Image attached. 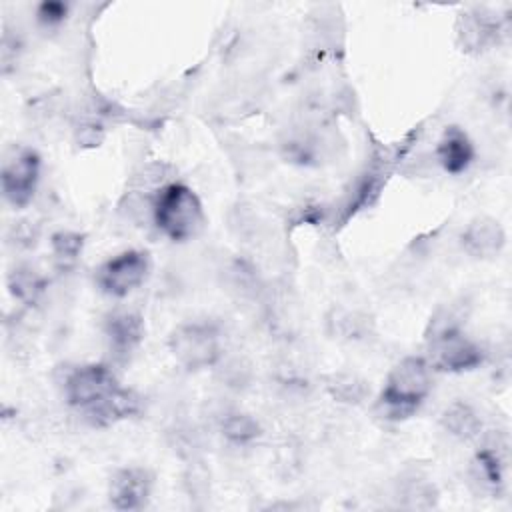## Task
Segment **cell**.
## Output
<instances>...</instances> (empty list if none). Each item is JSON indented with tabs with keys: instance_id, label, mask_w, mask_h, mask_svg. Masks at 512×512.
I'll return each instance as SVG.
<instances>
[{
	"instance_id": "obj_2",
	"label": "cell",
	"mask_w": 512,
	"mask_h": 512,
	"mask_svg": "<svg viewBox=\"0 0 512 512\" xmlns=\"http://www.w3.org/2000/svg\"><path fill=\"white\" fill-rule=\"evenodd\" d=\"M156 228L174 242L194 238L204 226V210L192 188L180 182L162 186L152 202Z\"/></svg>"
},
{
	"instance_id": "obj_16",
	"label": "cell",
	"mask_w": 512,
	"mask_h": 512,
	"mask_svg": "<svg viewBox=\"0 0 512 512\" xmlns=\"http://www.w3.org/2000/svg\"><path fill=\"white\" fill-rule=\"evenodd\" d=\"M398 498L410 508H430L436 500V490L426 478L410 476L400 482Z\"/></svg>"
},
{
	"instance_id": "obj_19",
	"label": "cell",
	"mask_w": 512,
	"mask_h": 512,
	"mask_svg": "<svg viewBox=\"0 0 512 512\" xmlns=\"http://www.w3.org/2000/svg\"><path fill=\"white\" fill-rule=\"evenodd\" d=\"M52 248L58 262L64 266L74 264L82 252V236L74 232H58L52 236Z\"/></svg>"
},
{
	"instance_id": "obj_13",
	"label": "cell",
	"mask_w": 512,
	"mask_h": 512,
	"mask_svg": "<svg viewBox=\"0 0 512 512\" xmlns=\"http://www.w3.org/2000/svg\"><path fill=\"white\" fill-rule=\"evenodd\" d=\"M440 420H442V426L452 436L462 438V440L476 438L480 434V428H482L480 416L466 402H452L450 406H446V410L442 412Z\"/></svg>"
},
{
	"instance_id": "obj_8",
	"label": "cell",
	"mask_w": 512,
	"mask_h": 512,
	"mask_svg": "<svg viewBox=\"0 0 512 512\" xmlns=\"http://www.w3.org/2000/svg\"><path fill=\"white\" fill-rule=\"evenodd\" d=\"M152 492V474L146 468L128 466L114 472L108 486V498L116 510H140Z\"/></svg>"
},
{
	"instance_id": "obj_11",
	"label": "cell",
	"mask_w": 512,
	"mask_h": 512,
	"mask_svg": "<svg viewBox=\"0 0 512 512\" xmlns=\"http://www.w3.org/2000/svg\"><path fill=\"white\" fill-rule=\"evenodd\" d=\"M138 408H140L138 394L134 390L118 386L106 400H102L98 406L84 412V416L94 426H110L118 420H124L136 414Z\"/></svg>"
},
{
	"instance_id": "obj_7",
	"label": "cell",
	"mask_w": 512,
	"mask_h": 512,
	"mask_svg": "<svg viewBox=\"0 0 512 512\" xmlns=\"http://www.w3.org/2000/svg\"><path fill=\"white\" fill-rule=\"evenodd\" d=\"M40 178V156L30 150L22 148L12 158H8L2 166V194L6 202L14 208H24L34 198L36 186Z\"/></svg>"
},
{
	"instance_id": "obj_12",
	"label": "cell",
	"mask_w": 512,
	"mask_h": 512,
	"mask_svg": "<svg viewBox=\"0 0 512 512\" xmlns=\"http://www.w3.org/2000/svg\"><path fill=\"white\" fill-rule=\"evenodd\" d=\"M436 156L448 174H462L474 160V146L460 128L452 126L442 134Z\"/></svg>"
},
{
	"instance_id": "obj_5",
	"label": "cell",
	"mask_w": 512,
	"mask_h": 512,
	"mask_svg": "<svg viewBox=\"0 0 512 512\" xmlns=\"http://www.w3.org/2000/svg\"><path fill=\"white\" fill-rule=\"evenodd\" d=\"M430 360L428 364L444 372H464L476 368L484 354L482 348L462 334V328L428 334Z\"/></svg>"
},
{
	"instance_id": "obj_17",
	"label": "cell",
	"mask_w": 512,
	"mask_h": 512,
	"mask_svg": "<svg viewBox=\"0 0 512 512\" xmlns=\"http://www.w3.org/2000/svg\"><path fill=\"white\" fill-rule=\"evenodd\" d=\"M328 390L336 400L348 404L362 402L368 394L366 382L354 374H332L328 380Z\"/></svg>"
},
{
	"instance_id": "obj_15",
	"label": "cell",
	"mask_w": 512,
	"mask_h": 512,
	"mask_svg": "<svg viewBox=\"0 0 512 512\" xmlns=\"http://www.w3.org/2000/svg\"><path fill=\"white\" fill-rule=\"evenodd\" d=\"M222 434L234 444H248L260 436V424L250 414L228 412L222 418Z\"/></svg>"
},
{
	"instance_id": "obj_20",
	"label": "cell",
	"mask_w": 512,
	"mask_h": 512,
	"mask_svg": "<svg viewBox=\"0 0 512 512\" xmlns=\"http://www.w3.org/2000/svg\"><path fill=\"white\" fill-rule=\"evenodd\" d=\"M36 16H38V22L44 26H58L68 16V4L58 0L42 2L36 10Z\"/></svg>"
},
{
	"instance_id": "obj_14",
	"label": "cell",
	"mask_w": 512,
	"mask_h": 512,
	"mask_svg": "<svg viewBox=\"0 0 512 512\" xmlns=\"http://www.w3.org/2000/svg\"><path fill=\"white\" fill-rule=\"evenodd\" d=\"M472 476L486 490H498L504 482V462L498 450L486 446L476 452L472 460Z\"/></svg>"
},
{
	"instance_id": "obj_10",
	"label": "cell",
	"mask_w": 512,
	"mask_h": 512,
	"mask_svg": "<svg viewBox=\"0 0 512 512\" xmlns=\"http://www.w3.org/2000/svg\"><path fill=\"white\" fill-rule=\"evenodd\" d=\"M104 334L116 356H128L144 338V322L134 312H114L106 318Z\"/></svg>"
},
{
	"instance_id": "obj_9",
	"label": "cell",
	"mask_w": 512,
	"mask_h": 512,
	"mask_svg": "<svg viewBox=\"0 0 512 512\" xmlns=\"http://www.w3.org/2000/svg\"><path fill=\"white\" fill-rule=\"evenodd\" d=\"M506 242V234L498 220L488 216L474 218L466 230L462 232V246L468 254L476 258H490L496 256Z\"/></svg>"
},
{
	"instance_id": "obj_4",
	"label": "cell",
	"mask_w": 512,
	"mask_h": 512,
	"mask_svg": "<svg viewBox=\"0 0 512 512\" xmlns=\"http://www.w3.org/2000/svg\"><path fill=\"white\" fill-rule=\"evenodd\" d=\"M150 270V258L142 250H124L114 258L106 260L96 272L98 288L108 294L122 298L144 284Z\"/></svg>"
},
{
	"instance_id": "obj_6",
	"label": "cell",
	"mask_w": 512,
	"mask_h": 512,
	"mask_svg": "<svg viewBox=\"0 0 512 512\" xmlns=\"http://www.w3.org/2000/svg\"><path fill=\"white\" fill-rule=\"evenodd\" d=\"M118 386L120 384L114 372L104 364H86L74 368L64 382L66 400L82 412H88L90 408L98 406Z\"/></svg>"
},
{
	"instance_id": "obj_18",
	"label": "cell",
	"mask_w": 512,
	"mask_h": 512,
	"mask_svg": "<svg viewBox=\"0 0 512 512\" xmlns=\"http://www.w3.org/2000/svg\"><path fill=\"white\" fill-rule=\"evenodd\" d=\"M8 286H10V292L24 300V302H30L34 300L40 292H42V280L38 274H34V270L30 268H18L10 274V280H8Z\"/></svg>"
},
{
	"instance_id": "obj_3",
	"label": "cell",
	"mask_w": 512,
	"mask_h": 512,
	"mask_svg": "<svg viewBox=\"0 0 512 512\" xmlns=\"http://www.w3.org/2000/svg\"><path fill=\"white\" fill-rule=\"evenodd\" d=\"M168 346L176 362L188 370L208 368L220 358V334L210 322L178 326L172 332Z\"/></svg>"
},
{
	"instance_id": "obj_1",
	"label": "cell",
	"mask_w": 512,
	"mask_h": 512,
	"mask_svg": "<svg viewBox=\"0 0 512 512\" xmlns=\"http://www.w3.org/2000/svg\"><path fill=\"white\" fill-rule=\"evenodd\" d=\"M432 390V366L426 358L406 356L388 374L378 406L388 420L412 416Z\"/></svg>"
}]
</instances>
